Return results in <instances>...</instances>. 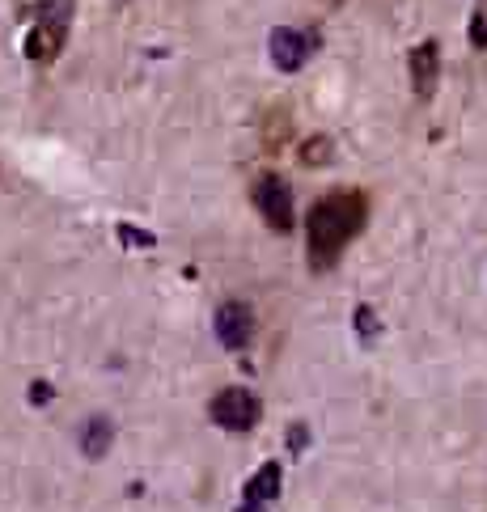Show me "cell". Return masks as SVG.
Segmentation results:
<instances>
[{
  "instance_id": "cell-10",
  "label": "cell",
  "mask_w": 487,
  "mask_h": 512,
  "mask_svg": "<svg viewBox=\"0 0 487 512\" xmlns=\"http://www.w3.org/2000/svg\"><path fill=\"white\" fill-rule=\"evenodd\" d=\"M356 322H360V335H369V331H377V318L369 314V309H356Z\"/></svg>"
},
{
  "instance_id": "cell-13",
  "label": "cell",
  "mask_w": 487,
  "mask_h": 512,
  "mask_svg": "<svg viewBox=\"0 0 487 512\" xmlns=\"http://www.w3.org/2000/svg\"><path fill=\"white\" fill-rule=\"evenodd\" d=\"M238 512H263V504H259V500H246Z\"/></svg>"
},
{
  "instance_id": "cell-9",
  "label": "cell",
  "mask_w": 487,
  "mask_h": 512,
  "mask_svg": "<svg viewBox=\"0 0 487 512\" xmlns=\"http://www.w3.org/2000/svg\"><path fill=\"white\" fill-rule=\"evenodd\" d=\"M106 445H111V424H106V419H89V428H85V453L89 457H102Z\"/></svg>"
},
{
  "instance_id": "cell-2",
  "label": "cell",
  "mask_w": 487,
  "mask_h": 512,
  "mask_svg": "<svg viewBox=\"0 0 487 512\" xmlns=\"http://www.w3.org/2000/svg\"><path fill=\"white\" fill-rule=\"evenodd\" d=\"M68 17H72V0H39V22H34L30 39H26V56L30 60H51L68 34Z\"/></svg>"
},
{
  "instance_id": "cell-6",
  "label": "cell",
  "mask_w": 487,
  "mask_h": 512,
  "mask_svg": "<svg viewBox=\"0 0 487 512\" xmlns=\"http://www.w3.org/2000/svg\"><path fill=\"white\" fill-rule=\"evenodd\" d=\"M250 335H255V314H250L246 305L229 301V305L216 309V339H221V343L229 347V352H238V347H246V343H250Z\"/></svg>"
},
{
  "instance_id": "cell-8",
  "label": "cell",
  "mask_w": 487,
  "mask_h": 512,
  "mask_svg": "<svg viewBox=\"0 0 487 512\" xmlns=\"http://www.w3.org/2000/svg\"><path fill=\"white\" fill-rule=\"evenodd\" d=\"M280 491V466L276 462H267V466H259L255 474H250V483H246V500H272Z\"/></svg>"
},
{
  "instance_id": "cell-3",
  "label": "cell",
  "mask_w": 487,
  "mask_h": 512,
  "mask_svg": "<svg viewBox=\"0 0 487 512\" xmlns=\"http://www.w3.org/2000/svg\"><path fill=\"white\" fill-rule=\"evenodd\" d=\"M212 419L221 428H229V432H250L259 424V398L250 394V390H221L212 398Z\"/></svg>"
},
{
  "instance_id": "cell-1",
  "label": "cell",
  "mask_w": 487,
  "mask_h": 512,
  "mask_svg": "<svg viewBox=\"0 0 487 512\" xmlns=\"http://www.w3.org/2000/svg\"><path fill=\"white\" fill-rule=\"evenodd\" d=\"M365 225V195L344 191V195H327L318 199L310 221H305V233H310V254L318 267H327L339 250H344L352 237Z\"/></svg>"
},
{
  "instance_id": "cell-5",
  "label": "cell",
  "mask_w": 487,
  "mask_h": 512,
  "mask_svg": "<svg viewBox=\"0 0 487 512\" xmlns=\"http://www.w3.org/2000/svg\"><path fill=\"white\" fill-rule=\"evenodd\" d=\"M310 47H314L310 34L288 30V26H280V30L267 34V51H272V64H276L280 72H297V68H305V60H310Z\"/></svg>"
},
{
  "instance_id": "cell-4",
  "label": "cell",
  "mask_w": 487,
  "mask_h": 512,
  "mask_svg": "<svg viewBox=\"0 0 487 512\" xmlns=\"http://www.w3.org/2000/svg\"><path fill=\"white\" fill-rule=\"evenodd\" d=\"M255 208H259L276 229H293V187H288L284 178H259V187H255Z\"/></svg>"
},
{
  "instance_id": "cell-7",
  "label": "cell",
  "mask_w": 487,
  "mask_h": 512,
  "mask_svg": "<svg viewBox=\"0 0 487 512\" xmlns=\"http://www.w3.org/2000/svg\"><path fill=\"white\" fill-rule=\"evenodd\" d=\"M437 72H441V51L437 43H420L411 51V81H416V94L428 98L432 85H437Z\"/></svg>"
},
{
  "instance_id": "cell-11",
  "label": "cell",
  "mask_w": 487,
  "mask_h": 512,
  "mask_svg": "<svg viewBox=\"0 0 487 512\" xmlns=\"http://www.w3.org/2000/svg\"><path fill=\"white\" fill-rule=\"evenodd\" d=\"M305 441H310V432H305V424H293V432H288V445L301 449Z\"/></svg>"
},
{
  "instance_id": "cell-12",
  "label": "cell",
  "mask_w": 487,
  "mask_h": 512,
  "mask_svg": "<svg viewBox=\"0 0 487 512\" xmlns=\"http://www.w3.org/2000/svg\"><path fill=\"white\" fill-rule=\"evenodd\" d=\"M51 398V386L47 381H39V386H30V402H47Z\"/></svg>"
}]
</instances>
